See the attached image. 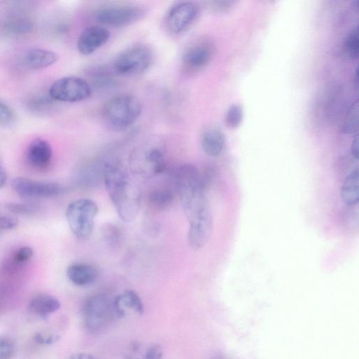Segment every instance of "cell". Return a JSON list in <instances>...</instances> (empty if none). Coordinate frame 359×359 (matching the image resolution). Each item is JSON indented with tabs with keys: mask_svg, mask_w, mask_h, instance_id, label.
<instances>
[{
	"mask_svg": "<svg viewBox=\"0 0 359 359\" xmlns=\"http://www.w3.org/2000/svg\"><path fill=\"white\" fill-rule=\"evenodd\" d=\"M177 187L184 213L189 222L188 241L196 245L207 243L212 234V217L204 182L194 165H182L177 172Z\"/></svg>",
	"mask_w": 359,
	"mask_h": 359,
	"instance_id": "6da1fadb",
	"label": "cell"
},
{
	"mask_svg": "<svg viewBox=\"0 0 359 359\" xmlns=\"http://www.w3.org/2000/svg\"><path fill=\"white\" fill-rule=\"evenodd\" d=\"M126 168L118 161L107 163L104 170V181L107 193L120 218L126 222L137 215L140 192L130 177Z\"/></svg>",
	"mask_w": 359,
	"mask_h": 359,
	"instance_id": "7a4b0ae2",
	"label": "cell"
},
{
	"mask_svg": "<svg viewBox=\"0 0 359 359\" xmlns=\"http://www.w3.org/2000/svg\"><path fill=\"white\" fill-rule=\"evenodd\" d=\"M142 104L135 96L120 95L109 100L102 109L105 121L116 129H126L134 124L142 113Z\"/></svg>",
	"mask_w": 359,
	"mask_h": 359,
	"instance_id": "3957f363",
	"label": "cell"
},
{
	"mask_svg": "<svg viewBox=\"0 0 359 359\" xmlns=\"http://www.w3.org/2000/svg\"><path fill=\"white\" fill-rule=\"evenodd\" d=\"M84 326L91 333L103 331L116 317L114 299L104 294H96L88 297L82 306Z\"/></svg>",
	"mask_w": 359,
	"mask_h": 359,
	"instance_id": "277c9868",
	"label": "cell"
},
{
	"mask_svg": "<svg viewBox=\"0 0 359 359\" xmlns=\"http://www.w3.org/2000/svg\"><path fill=\"white\" fill-rule=\"evenodd\" d=\"M98 212L97 204L88 198H80L69 204L66 218L72 233L80 239H86L94 229Z\"/></svg>",
	"mask_w": 359,
	"mask_h": 359,
	"instance_id": "5b68a950",
	"label": "cell"
},
{
	"mask_svg": "<svg viewBox=\"0 0 359 359\" xmlns=\"http://www.w3.org/2000/svg\"><path fill=\"white\" fill-rule=\"evenodd\" d=\"M152 61L151 50L144 45H137L121 53L116 57L113 67L120 75L135 76L144 72Z\"/></svg>",
	"mask_w": 359,
	"mask_h": 359,
	"instance_id": "8992f818",
	"label": "cell"
},
{
	"mask_svg": "<svg viewBox=\"0 0 359 359\" xmlns=\"http://www.w3.org/2000/svg\"><path fill=\"white\" fill-rule=\"evenodd\" d=\"M92 88L89 83L77 76H64L50 87L48 95L53 100L76 102L90 97Z\"/></svg>",
	"mask_w": 359,
	"mask_h": 359,
	"instance_id": "52a82bcc",
	"label": "cell"
},
{
	"mask_svg": "<svg viewBox=\"0 0 359 359\" xmlns=\"http://www.w3.org/2000/svg\"><path fill=\"white\" fill-rule=\"evenodd\" d=\"M15 192L25 199H42L57 196L63 191V187L58 183L42 182L30 178L18 177L11 182Z\"/></svg>",
	"mask_w": 359,
	"mask_h": 359,
	"instance_id": "ba28073f",
	"label": "cell"
},
{
	"mask_svg": "<svg viewBox=\"0 0 359 359\" xmlns=\"http://www.w3.org/2000/svg\"><path fill=\"white\" fill-rule=\"evenodd\" d=\"M145 11L137 6L104 7L95 14L96 20L105 25L121 27L132 25L143 18Z\"/></svg>",
	"mask_w": 359,
	"mask_h": 359,
	"instance_id": "9c48e42d",
	"label": "cell"
},
{
	"mask_svg": "<svg viewBox=\"0 0 359 359\" xmlns=\"http://www.w3.org/2000/svg\"><path fill=\"white\" fill-rule=\"evenodd\" d=\"M131 161L134 171L145 177L160 174L166 167L165 154L158 147L137 150L133 154Z\"/></svg>",
	"mask_w": 359,
	"mask_h": 359,
	"instance_id": "30bf717a",
	"label": "cell"
},
{
	"mask_svg": "<svg viewBox=\"0 0 359 359\" xmlns=\"http://www.w3.org/2000/svg\"><path fill=\"white\" fill-rule=\"evenodd\" d=\"M198 13V6L191 1H182L172 6L165 18L167 29L173 34H179L189 29Z\"/></svg>",
	"mask_w": 359,
	"mask_h": 359,
	"instance_id": "8fae6325",
	"label": "cell"
},
{
	"mask_svg": "<svg viewBox=\"0 0 359 359\" xmlns=\"http://www.w3.org/2000/svg\"><path fill=\"white\" fill-rule=\"evenodd\" d=\"M213 46L208 42H201L190 46L182 56V68L184 72L194 73L200 71L210 61Z\"/></svg>",
	"mask_w": 359,
	"mask_h": 359,
	"instance_id": "7c38bea8",
	"label": "cell"
},
{
	"mask_svg": "<svg viewBox=\"0 0 359 359\" xmlns=\"http://www.w3.org/2000/svg\"><path fill=\"white\" fill-rule=\"evenodd\" d=\"M109 36V32L104 27L98 25L90 26L79 36L77 49L83 55H90L104 45Z\"/></svg>",
	"mask_w": 359,
	"mask_h": 359,
	"instance_id": "4fadbf2b",
	"label": "cell"
},
{
	"mask_svg": "<svg viewBox=\"0 0 359 359\" xmlns=\"http://www.w3.org/2000/svg\"><path fill=\"white\" fill-rule=\"evenodd\" d=\"M53 156L50 144L44 140L36 139L29 146L27 159L32 166L37 169H43L50 163Z\"/></svg>",
	"mask_w": 359,
	"mask_h": 359,
	"instance_id": "5bb4252c",
	"label": "cell"
},
{
	"mask_svg": "<svg viewBox=\"0 0 359 359\" xmlns=\"http://www.w3.org/2000/svg\"><path fill=\"white\" fill-rule=\"evenodd\" d=\"M67 276L77 286H87L96 280L98 277V271L90 264L76 262L68 266Z\"/></svg>",
	"mask_w": 359,
	"mask_h": 359,
	"instance_id": "9a60e30c",
	"label": "cell"
},
{
	"mask_svg": "<svg viewBox=\"0 0 359 359\" xmlns=\"http://www.w3.org/2000/svg\"><path fill=\"white\" fill-rule=\"evenodd\" d=\"M116 318H121L126 311L132 310L138 314L144 313V305L139 295L133 290H126L114 299Z\"/></svg>",
	"mask_w": 359,
	"mask_h": 359,
	"instance_id": "2e32d148",
	"label": "cell"
},
{
	"mask_svg": "<svg viewBox=\"0 0 359 359\" xmlns=\"http://www.w3.org/2000/svg\"><path fill=\"white\" fill-rule=\"evenodd\" d=\"M163 348L154 343L132 341L126 348V359H162Z\"/></svg>",
	"mask_w": 359,
	"mask_h": 359,
	"instance_id": "e0dca14e",
	"label": "cell"
},
{
	"mask_svg": "<svg viewBox=\"0 0 359 359\" xmlns=\"http://www.w3.org/2000/svg\"><path fill=\"white\" fill-rule=\"evenodd\" d=\"M60 307V301L55 297L43 292L34 295L29 304V311L43 318L56 312Z\"/></svg>",
	"mask_w": 359,
	"mask_h": 359,
	"instance_id": "ac0fdd59",
	"label": "cell"
},
{
	"mask_svg": "<svg viewBox=\"0 0 359 359\" xmlns=\"http://www.w3.org/2000/svg\"><path fill=\"white\" fill-rule=\"evenodd\" d=\"M59 59V55L49 50L32 48L27 51L24 60L27 66L32 69H41L53 65Z\"/></svg>",
	"mask_w": 359,
	"mask_h": 359,
	"instance_id": "d6986e66",
	"label": "cell"
},
{
	"mask_svg": "<svg viewBox=\"0 0 359 359\" xmlns=\"http://www.w3.org/2000/svg\"><path fill=\"white\" fill-rule=\"evenodd\" d=\"M224 144L225 137L219 129H208L202 135V148L205 153L210 156H219L224 149Z\"/></svg>",
	"mask_w": 359,
	"mask_h": 359,
	"instance_id": "ffe728a7",
	"label": "cell"
},
{
	"mask_svg": "<svg viewBox=\"0 0 359 359\" xmlns=\"http://www.w3.org/2000/svg\"><path fill=\"white\" fill-rule=\"evenodd\" d=\"M341 198L347 205H353L359 200L358 169L353 170L345 178L341 189Z\"/></svg>",
	"mask_w": 359,
	"mask_h": 359,
	"instance_id": "44dd1931",
	"label": "cell"
},
{
	"mask_svg": "<svg viewBox=\"0 0 359 359\" xmlns=\"http://www.w3.org/2000/svg\"><path fill=\"white\" fill-rule=\"evenodd\" d=\"M33 28L32 22L23 17L13 18L6 23V30L14 35H22L29 33Z\"/></svg>",
	"mask_w": 359,
	"mask_h": 359,
	"instance_id": "7402d4cb",
	"label": "cell"
},
{
	"mask_svg": "<svg viewBox=\"0 0 359 359\" xmlns=\"http://www.w3.org/2000/svg\"><path fill=\"white\" fill-rule=\"evenodd\" d=\"M91 79L97 88H110L115 83L112 73L103 67L95 69L91 72Z\"/></svg>",
	"mask_w": 359,
	"mask_h": 359,
	"instance_id": "603a6c76",
	"label": "cell"
},
{
	"mask_svg": "<svg viewBox=\"0 0 359 359\" xmlns=\"http://www.w3.org/2000/svg\"><path fill=\"white\" fill-rule=\"evenodd\" d=\"M150 203L156 208L163 209L170 205L173 199L171 191L165 189L154 190L149 197Z\"/></svg>",
	"mask_w": 359,
	"mask_h": 359,
	"instance_id": "cb8c5ba5",
	"label": "cell"
},
{
	"mask_svg": "<svg viewBox=\"0 0 359 359\" xmlns=\"http://www.w3.org/2000/svg\"><path fill=\"white\" fill-rule=\"evenodd\" d=\"M358 128V102L356 100L349 107L345 118L344 132L352 134Z\"/></svg>",
	"mask_w": 359,
	"mask_h": 359,
	"instance_id": "d4e9b609",
	"label": "cell"
},
{
	"mask_svg": "<svg viewBox=\"0 0 359 359\" xmlns=\"http://www.w3.org/2000/svg\"><path fill=\"white\" fill-rule=\"evenodd\" d=\"M345 52L347 55L356 59L359 53V37L358 29L353 31L348 34L344 43Z\"/></svg>",
	"mask_w": 359,
	"mask_h": 359,
	"instance_id": "484cf974",
	"label": "cell"
},
{
	"mask_svg": "<svg viewBox=\"0 0 359 359\" xmlns=\"http://www.w3.org/2000/svg\"><path fill=\"white\" fill-rule=\"evenodd\" d=\"M242 118V108L240 105L233 104L229 107L226 112L225 121L228 127L235 128L240 125Z\"/></svg>",
	"mask_w": 359,
	"mask_h": 359,
	"instance_id": "4316f807",
	"label": "cell"
},
{
	"mask_svg": "<svg viewBox=\"0 0 359 359\" xmlns=\"http://www.w3.org/2000/svg\"><path fill=\"white\" fill-rule=\"evenodd\" d=\"M15 351V344L11 338L0 336V359H12Z\"/></svg>",
	"mask_w": 359,
	"mask_h": 359,
	"instance_id": "83f0119b",
	"label": "cell"
},
{
	"mask_svg": "<svg viewBox=\"0 0 359 359\" xmlns=\"http://www.w3.org/2000/svg\"><path fill=\"white\" fill-rule=\"evenodd\" d=\"M34 254L33 250L29 246L18 248L13 254V259L17 264H25L28 262Z\"/></svg>",
	"mask_w": 359,
	"mask_h": 359,
	"instance_id": "f1b7e54d",
	"label": "cell"
},
{
	"mask_svg": "<svg viewBox=\"0 0 359 359\" xmlns=\"http://www.w3.org/2000/svg\"><path fill=\"white\" fill-rule=\"evenodd\" d=\"M5 208L15 215H31L36 210V208L32 205L16 203H7Z\"/></svg>",
	"mask_w": 359,
	"mask_h": 359,
	"instance_id": "f546056e",
	"label": "cell"
},
{
	"mask_svg": "<svg viewBox=\"0 0 359 359\" xmlns=\"http://www.w3.org/2000/svg\"><path fill=\"white\" fill-rule=\"evenodd\" d=\"M53 100L48 94V95H38L30 100L29 106L34 109L40 110L51 105Z\"/></svg>",
	"mask_w": 359,
	"mask_h": 359,
	"instance_id": "4dcf8cb0",
	"label": "cell"
},
{
	"mask_svg": "<svg viewBox=\"0 0 359 359\" xmlns=\"http://www.w3.org/2000/svg\"><path fill=\"white\" fill-rule=\"evenodd\" d=\"M14 118V111L6 102L0 99V124L11 123Z\"/></svg>",
	"mask_w": 359,
	"mask_h": 359,
	"instance_id": "1f68e13d",
	"label": "cell"
},
{
	"mask_svg": "<svg viewBox=\"0 0 359 359\" xmlns=\"http://www.w3.org/2000/svg\"><path fill=\"white\" fill-rule=\"evenodd\" d=\"M59 335L53 333L37 332L34 336V340L41 345H50L57 342Z\"/></svg>",
	"mask_w": 359,
	"mask_h": 359,
	"instance_id": "d6a6232c",
	"label": "cell"
},
{
	"mask_svg": "<svg viewBox=\"0 0 359 359\" xmlns=\"http://www.w3.org/2000/svg\"><path fill=\"white\" fill-rule=\"evenodd\" d=\"M18 219L12 216H1L0 217V229L11 230L18 226Z\"/></svg>",
	"mask_w": 359,
	"mask_h": 359,
	"instance_id": "836d02e7",
	"label": "cell"
},
{
	"mask_svg": "<svg viewBox=\"0 0 359 359\" xmlns=\"http://www.w3.org/2000/svg\"><path fill=\"white\" fill-rule=\"evenodd\" d=\"M233 1H222L211 2L212 7L216 11H226L229 9L233 4Z\"/></svg>",
	"mask_w": 359,
	"mask_h": 359,
	"instance_id": "e575fe53",
	"label": "cell"
},
{
	"mask_svg": "<svg viewBox=\"0 0 359 359\" xmlns=\"http://www.w3.org/2000/svg\"><path fill=\"white\" fill-rule=\"evenodd\" d=\"M351 152L352 156L358 159V134L355 135L354 137L351 146Z\"/></svg>",
	"mask_w": 359,
	"mask_h": 359,
	"instance_id": "d590c367",
	"label": "cell"
},
{
	"mask_svg": "<svg viewBox=\"0 0 359 359\" xmlns=\"http://www.w3.org/2000/svg\"><path fill=\"white\" fill-rule=\"evenodd\" d=\"M66 359H95L93 355H92L90 353H74L69 357H67Z\"/></svg>",
	"mask_w": 359,
	"mask_h": 359,
	"instance_id": "8d00e7d4",
	"label": "cell"
},
{
	"mask_svg": "<svg viewBox=\"0 0 359 359\" xmlns=\"http://www.w3.org/2000/svg\"><path fill=\"white\" fill-rule=\"evenodd\" d=\"M7 181V175L4 168L0 165V189H1Z\"/></svg>",
	"mask_w": 359,
	"mask_h": 359,
	"instance_id": "74e56055",
	"label": "cell"
},
{
	"mask_svg": "<svg viewBox=\"0 0 359 359\" xmlns=\"http://www.w3.org/2000/svg\"><path fill=\"white\" fill-rule=\"evenodd\" d=\"M212 359H227V358H226L225 357H223V356H218V357L213 358Z\"/></svg>",
	"mask_w": 359,
	"mask_h": 359,
	"instance_id": "f35d334b",
	"label": "cell"
}]
</instances>
